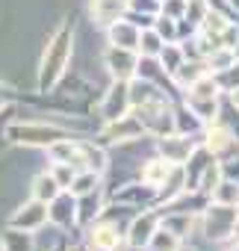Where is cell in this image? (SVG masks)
<instances>
[{
	"mask_svg": "<svg viewBox=\"0 0 239 251\" xmlns=\"http://www.w3.org/2000/svg\"><path fill=\"white\" fill-rule=\"evenodd\" d=\"M68 56H71V33H68V30H59V33L50 39V45H48V50H45V59H42V77H39L42 89H48V86H53V83L59 80V74H62V68H65Z\"/></svg>",
	"mask_w": 239,
	"mask_h": 251,
	"instance_id": "1",
	"label": "cell"
},
{
	"mask_svg": "<svg viewBox=\"0 0 239 251\" xmlns=\"http://www.w3.org/2000/svg\"><path fill=\"white\" fill-rule=\"evenodd\" d=\"M48 219V210H45V201H33L27 207H21V213H15L12 225L15 227H24V230H36L42 222Z\"/></svg>",
	"mask_w": 239,
	"mask_h": 251,
	"instance_id": "2",
	"label": "cell"
},
{
	"mask_svg": "<svg viewBox=\"0 0 239 251\" xmlns=\"http://www.w3.org/2000/svg\"><path fill=\"white\" fill-rule=\"evenodd\" d=\"M106 62H109V68H112V74L118 80H127L133 74V65H136V59L130 56V48H112Z\"/></svg>",
	"mask_w": 239,
	"mask_h": 251,
	"instance_id": "3",
	"label": "cell"
},
{
	"mask_svg": "<svg viewBox=\"0 0 239 251\" xmlns=\"http://www.w3.org/2000/svg\"><path fill=\"white\" fill-rule=\"evenodd\" d=\"M124 0H92V15L97 18V24H112L124 12Z\"/></svg>",
	"mask_w": 239,
	"mask_h": 251,
	"instance_id": "4",
	"label": "cell"
},
{
	"mask_svg": "<svg viewBox=\"0 0 239 251\" xmlns=\"http://www.w3.org/2000/svg\"><path fill=\"white\" fill-rule=\"evenodd\" d=\"M115 245H118V233L112 225H100L92 230V248L95 251H112Z\"/></svg>",
	"mask_w": 239,
	"mask_h": 251,
	"instance_id": "5",
	"label": "cell"
},
{
	"mask_svg": "<svg viewBox=\"0 0 239 251\" xmlns=\"http://www.w3.org/2000/svg\"><path fill=\"white\" fill-rule=\"evenodd\" d=\"M163 154H166V160L168 163H180L189 151H192V145L189 142H177V136H171V139H163Z\"/></svg>",
	"mask_w": 239,
	"mask_h": 251,
	"instance_id": "6",
	"label": "cell"
},
{
	"mask_svg": "<svg viewBox=\"0 0 239 251\" xmlns=\"http://www.w3.org/2000/svg\"><path fill=\"white\" fill-rule=\"evenodd\" d=\"M59 183L53 180V175H42V177H36V201H53L56 195H59Z\"/></svg>",
	"mask_w": 239,
	"mask_h": 251,
	"instance_id": "7",
	"label": "cell"
},
{
	"mask_svg": "<svg viewBox=\"0 0 239 251\" xmlns=\"http://www.w3.org/2000/svg\"><path fill=\"white\" fill-rule=\"evenodd\" d=\"M171 166L174 163H168V160H154L145 172H142V177H145V183H151V186H157V183H163L166 180V175L171 172Z\"/></svg>",
	"mask_w": 239,
	"mask_h": 251,
	"instance_id": "8",
	"label": "cell"
},
{
	"mask_svg": "<svg viewBox=\"0 0 239 251\" xmlns=\"http://www.w3.org/2000/svg\"><path fill=\"white\" fill-rule=\"evenodd\" d=\"M151 225H154V219L151 216H145V219H139L136 225H133V230H130V242L133 245H145V242H151Z\"/></svg>",
	"mask_w": 239,
	"mask_h": 251,
	"instance_id": "9",
	"label": "cell"
},
{
	"mask_svg": "<svg viewBox=\"0 0 239 251\" xmlns=\"http://www.w3.org/2000/svg\"><path fill=\"white\" fill-rule=\"evenodd\" d=\"M139 48H142V53L157 56V53L163 50V42H160V36H157L154 30H148V33H142V36H139Z\"/></svg>",
	"mask_w": 239,
	"mask_h": 251,
	"instance_id": "10",
	"label": "cell"
},
{
	"mask_svg": "<svg viewBox=\"0 0 239 251\" xmlns=\"http://www.w3.org/2000/svg\"><path fill=\"white\" fill-rule=\"evenodd\" d=\"M210 151H221V148H230L233 145V133L230 130H224V127H215L213 133H210Z\"/></svg>",
	"mask_w": 239,
	"mask_h": 251,
	"instance_id": "11",
	"label": "cell"
},
{
	"mask_svg": "<svg viewBox=\"0 0 239 251\" xmlns=\"http://www.w3.org/2000/svg\"><path fill=\"white\" fill-rule=\"evenodd\" d=\"M215 201L236 204V201H239V186H236V183H221V186L215 189Z\"/></svg>",
	"mask_w": 239,
	"mask_h": 251,
	"instance_id": "12",
	"label": "cell"
},
{
	"mask_svg": "<svg viewBox=\"0 0 239 251\" xmlns=\"http://www.w3.org/2000/svg\"><path fill=\"white\" fill-rule=\"evenodd\" d=\"M95 183H97V177H95L92 172H86L83 177H77V180H74V186H71V189H74L77 195H86V192H92V186H95Z\"/></svg>",
	"mask_w": 239,
	"mask_h": 251,
	"instance_id": "13",
	"label": "cell"
},
{
	"mask_svg": "<svg viewBox=\"0 0 239 251\" xmlns=\"http://www.w3.org/2000/svg\"><path fill=\"white\" fill-rule=\"evenodd\" d=\"M233 106L239 109V89H233Z\"/></svg>",
	"mask_w": 239,
	"mask_h": 251,
	"instance_id": "14",
	"label": "cell"
}]
</instances>
